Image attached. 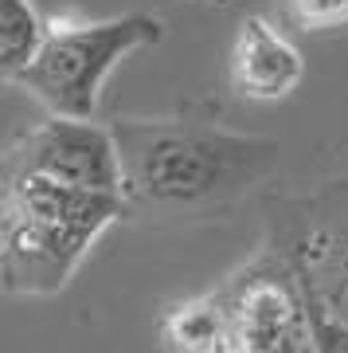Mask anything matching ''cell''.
<instances>
[{
    "label": "cell",
    "instance_id": "8992f818",
    "mask_svg": "<svg viewBox=\"0 0 348 353\" xmlns=\"http://www.w3.org/2000/svg\"><path fill=\"white\" fill-rule=\"evenodd\" d=\"M4 176H51L78 189L122 192L113 126H102L98 118L47 114L39 126L24 130L12 145L0 150V181Z\"/></svg>",
    "mask_w": 348,
    "mask_h": 353
},
{
    "label": "cell",
    "instance_id": "6da1fadb",
    "mask_svg": "<svg viewBox=\"0 0 348 353\" xmlns=\"http://www.w3.org/2000/svg\"><path fill=\"white\" fill-rule=\"evenodd\" d=\"M125 212L184 224L231 212L278 161V141L227 130L215 118H118Z\"/></svg>",
    "mask_w": 348,
    "mask_h": 353
},
{
    "label": "cell",
    "instance_id": "5b68a950",
    "mask_svg": "<svg viewBox=\"0 0 348 353\" xmlns=\"http://www.w3.org/2000/svg\"><path fill=\"white\" fill-rule=\"evenodd\" d=\"M219 290L231 310V341L224 353H313L301 283L270 243Z\"/></svg>",
    "mask_w": 348,
    "mask_h": 353
},
{
    "label": "cell",
    "instance_id": "7a4b0ae2",
    "mask_svg": "<svg viewBox=\"0 0 348 353\" xmlns=\"http://www.w3.org/2000/svg\"><path fill=\"white\" fill-rule=\"evenodd\" d=\"M122 216H129L122 192L78 189L51 176H4L0 290L12 299L59 294Z\"/></svg>",
    "mask_w": 348,
    "mask_h": 353
},
{
    "label": "cell",
    "instance_id": "3957f363",
    "mask_svg": "<svg viewBox=\"0 0 348 353\" xmlns=\"http://www.w3.org/2000/svg\"><path fill=\"white\" fill-rule=\"evenodd\" d=\"M164 39V20L125 12L110 20H47L36 59L12 79L47 114L98 118L102 87L125 55Z\"/></svg>",
    "mask_w": 348,
    "mask_h": 353
},
{
    "label": "cell",
    "instance_id": "52a82bcc",
    "mask_svg": "<svg viewBox=\"0 0 348 353\" xmlns=\"http://www.w3.org/2000/svg\"><path fill=\"white\" fill-rule=\"evenodd\" d=\"M305 59L270 20L247 16L231 48V83L243 99L282 102L301 87Z\"/></svg>",
    "mask_w": 348,
    "mask_h": 353
},
{
    "label": "cell",
    "instance_id": "9c48e42d",
    "mask_svg": "<svg viewBox=\"0 0 348 353\" xmlns=\"http://www.w3.org/2000/svg\"><path fill=\"white\" fill-rule=\"evenodd\" d=\"M47 20L32 0H0V79H16L43 43Z\"/></svg>",
    "mask_w": 348,
    "mask_h": 353
},
{
    "label": "cell",
    "instance_id": "8fae6325",
    "mask_svg": "<svg viewBox=\"0 0 348 353\" xmlns=\"http://www.w3.org/2000/svg\"><path fill=\"white\" fill-rule=\"evenodd\" d=\"M305 294V290H301ZM305 314H309V334H313V353H348V326L325 314L321 306L305 294Z\"/></svg>",
    "mask_w": 348,
    "mask_h": 353
},
{
    "label": "cell",
    "instance_id": "ba28073f",
    "mask_svg": "<svg viewBox=\"0 0 348 353\" xmlns=\"http://www.w3.org/2000/svg\"><path fill=\"white\" fill-rule=\"evenodd\" d=\"M161 338L173 353H224L231 341V310L215 287L199 299L176 303L161 318Z\"/></svg>",
    "mask_w": 348,
    "mask_h": 353
},
{
    "label": "cell",
    "instance_id": "277c9868",
    "mask_svg": "<svg viewBox=\"0 0 348 353\" xmlns=\"http://www.w3.org/2000/svg\"><path fill=\"white\" fill-rule=\"evenodd\" d=\"M266 243L282 252L301 290L348 326V181H329L313 196L266 204Z\"/></svg>",
    "mask_w": 348,
    "mask_h": 353
},
{
    "label": "cell",
    "instance_id": "30bf717a",
    "mask_svg": "<svg viewBox=\"0 0 348 353\" xmlns=\"http://www.w3.org/2000/svg\"><path fill=\"white\" fill-rule=\"evenodd\" d=\"M286 12L305 32H325L348 24V0H286Z\"/></svg>",
    "mask_w": 348,
    "mask_h": 353
}]
</instances>
